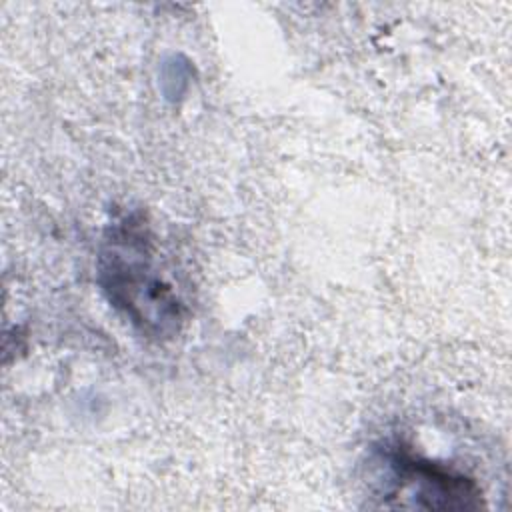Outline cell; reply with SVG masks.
<instances>
[{"label":"cell","instance_id":"2","mask_svg":"<svg viewBox=\"0 0 512 512\" xmlns=\"http://www.w3.org/2000/svg\"><path fill=\"white\" fill-rule=\"evenodd\" d=\"M384 458L392 480V490L384 496L396 498L394 506L428 510H474L482 506L480 486L462 472L402 446L384 450Z\"/></svg>","mask_w":512,"mask_h":512},{"label":"cell","instance_id":"1","mask_svg":"<svg viewBox=\"0 0 512 512\" xmlns=\"http://www.w3.org/2000/svg\"><path fill=\"white\" fill-rule=\"evenodd\" d=\"M98 284L136 332L148 340L174 338L186 318V306L156 264L148 226L136 214L114 222L100 248Z\"/></svg>","mask_w":512,"mask_h":512}]
</instances>
